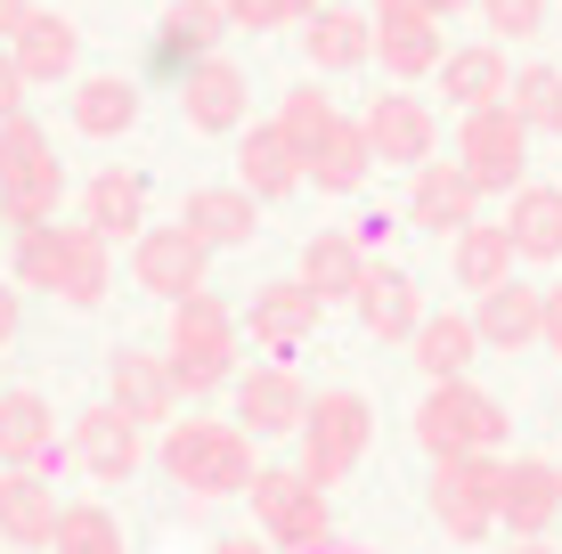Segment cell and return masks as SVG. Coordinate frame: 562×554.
Here are the masks:
<instances>
[{
  "label": "cell",
  "instance_id": "5",
  "mask_svg": "<svg viewBox=\"0 0 562 554\" xmlns=\"http://www.w3.org/2000/svg\"><path fill=\"white\" fill-rule=\"evenodd\" d=\"M254 513H261V539H278L285 554L294 546H326L335 539V513H326V489L310 473H254Z\"/></svg>",
  "mask_w": 562,
  "mask_h": 554
},
{
  "label": "cell",
  "instance_id": "23",
  "mask_svg": "<svg viewBox=\"0 0 562 554\" xmlns=\"http://www.w3.org/2000/svg\"><path fill=\"white\" fill-rule=\"evenodd\" d=\"M180 228L221 253V245H254V237H261V213H254V196H245V188H196V196H188V213H180Z\"/></svg>",
  "mask_w": 562,
  "mask_h": 554
},
{
  "label": "cell",
  "instance_id": "44",
  "mask_svg": "<svg viewBox=\"0 0 562 554\" xmlns=\"http://www.w3.org/2000/svg\"><path fill=\"white\" fill-rule=\"evenodd\" d=\"M464 0H375V16H457Z\"/></svg>",
  "mask_w": 562,
  "mask_h": 554
},
{
  "label": "cell",
  "instance_id": "28",
  "mask_svg": "<svg viewBox=\"0 0 562 554\" xmlns=\"http://www.w3.org/2000/svg\"><path fill=\"white\" fill-rule=\"evenodd\" d=\"M302 33H310V66L318 74H351V66L375 57V25H367L359 9H318Z\"/></svg>",
  "mask_w": 562,
  "mask_h": 554
},
{
  "label": "cell",
  "instance_id": "45",
  "mask_svg": "<svg viewBox=\"0 0 562 554\" xmlns=\"http://www.w3.org/2000/svg\"><path fill=\"white\" fill-rule=\"evenodd\" d=\"M25 16H33V0H0V42H16V33H25Z\"/></svg>",
  "mask_w": 562,
  "mask_h": 554
},
{
  "label": "cell",
  "instance_id": "15",
  "mask_svg": "<svg viewBox=\"0 0 562 554\" xmlns=\"http://www.w3.org/2000/svg\"><path fill=\"white\" fill-rule=\"evenodd\" d=\"M114 408H123L131 425H164V416L180 408V375H171V359L114 351Z\"/></svg>",
  "mask_w": 562,
  "mask_h": 554
},
{
  "label": "cell",
  "instance_id": "10",
  "mask_svg": "<svg viewBox=\"0 0 562 554\" xmlns=\"http://www.w3.org/2000/svg\"><path fill=\"white\" fill-rule=\"evenodd\" d=\"M554 513H562V465L514 456V465L497 473V522H506L514 539H547Z\"/></svg>",
  "mask_w": 562,
  "mask_h": 554
},
{
  "label": "cell",
  "instance_id": "21",
  "mask_svg": "<svg viewBox=\"0 0 562 554\" xmlns=\"http://www.w3.org/2000/svg\"><path fill=\"white\" fill-rule=\"evenodd\" d=\"M473 327H481L490 351H521V342H538V327H547V294H530L521 278H506V285H490V294H481Z\"/></svg>",
  "mask_w": 562,
  "mask_h": 554
},
{
  "label": "cell",
  "instance_id": "29",
  "mask_svg": "<svg viewBox=\"0 0 562 554\" xmlns=\"http://www.w3.org/2000/svg\"><path fill=\"white\" fill-rule=\"evenodd\" d=\"M506 237H514L521 261H554L562 253V188H514Z\"/></svg>",
  "mask_w": 562,
  "mask_h": 554
},
{
  "label": "cell",
  "instance_id": "16",
  "mask_svg": "<svg viewBox=\"0 0 562 554\" xmlns=\"http://www.w3.org/2000/svg\"><path fill=\"white\" fill-rule=\"evenodd\" d=\"M359 123H367V147H375L383 163H416V171H424V156H432V139H440V131H432V114H424V106L408 99V90L375 99V106L359 114Z\"/></svg>",
  "mask_w": 562,
  "mask_h": 554
},
{
  "label": "cell",
  "instance_id": "38",
  "mask_svg": "<svg viewBox=\"0 0 562 554\" xmlns=\"http://www.w3.org/2000/svg\"><path fill=\"white\" fill-rule=\"evenodd\" d=\"M278 123H285V139H294L302 163H310V147H318L326 123H335V99H326V82H294V90H285V106H278Z\"/></svg>",
  "mask_w": 562,
  "mask_h": 554
},
{
  "label": "cell",
  "instance_id": "34",
  "mask_svg": "<svg viewBox=\"0 0 562 554\" xmlns=\"http://www.w3.org/2000/svg\"><path fill=\"white\" fill-rule=\"evenodd\" d=\"M408 351H416V368L432 375V384H457V375L473 368V351H481V327L473 318H424Z\"/></svg>",
  "mask_w": 562,
  "mask_h": 554
},
{
  "label": "cell",
  "instance_id": "46",
  "mask_svg": "<svg viewBox=\"0 0 562 554\" xmlns=\"http://www.w3.org/2000/svg\"><path fill=\"white\" fill-rule=\"evenodd\" d=\"M538 342H547V351H562V285L547 294V327H538Z\"/></svg>",
  "mask_w": 562,
  "mask_h": 554
},
{
  "label": "cell",
  "instance_id": "3",
  "mask_svg": "<svg viewBox=\"0 0 562 554\" xmlns=\"http://www.w3.org/2000/svg\"><path fill=\"white\" fill-rule=\"evenodd\" d=\"M171 375H180V392H212V384H228V368H237V318H228V302L221 294H188V302H171Z\"/></svg>",
  "mask_w": 562,
  "mask_h": 554
},
{
  "label": "cell",
  "instance_id": "18",
  "mask_svg": "<svg viewBox=\"0 0 562 554\" xmlns=\"http://www.w3.org/2000/svg\"><path fill=\"white\" fill-rule=\"evenodd\" d=\"M57 522H66V506H49L42 473H0V539L9 546H57Z\"/></svg>",
  "mask_w": 562,
  "mask_h": 554
},
{
  "label": "cell",
  "instance_id": "48",
  "mask_svg": "<svg viewBox=\"0 0 562 554\" xmlns=\"http://www.w3.org/2000/svg\"><path fill=\"white\" fill-rule=\"evenodd\" d=\"M9 335H16V285L0 278V342H9Z\"/></svg>",
  "mask_w": 562,
  "mask_h": 554
},
{
  "label": "cell",
  "instance_id": "35",
  "mask_svg": "<svg viewBox=\"0 0 562 554\" xmlns=\"http://www.w3.org/2000/svg\"><path fill=\"white\" fill-rule=\"evenodd\" d=\"M74 123H82L90 139H123V131L139 123V82H123V74L82 82V90H74Z\"/></svg>",
  "mask_w": 562,
  "mask_h": 554
},
{
  "label": "cell",
  "instance_id": "26",
  "mask_svg": "<svg viewBox=\"0 0 562 554\" xmlns=\"http://www.w3.org/2000/svg\"><path fill=\"white\" fill-rule=\"evenodd\" d=\"M106 278H114V253H106V237H99L90 221H66V253H57V302L90 310V302L106 294Z\"/></svg>",
  "mask_w": 562,
  "mask_h": 554
},
{
  "label": "cell",
  "instance_id": "31",
  "mask_svg": "<svg viewBox=\"0 0 562 554\" xmlns=\"http://www.w3.org/2000/svg\"><path fill=\"white\" fill-rule=\"evenodd\" d=\"M9 49H16V66H25V82H66L74 57H82L74 25H66V16H49V9H33V16H25V33H16Z\"/></svg>",
  "mask_w": 562,
  "mask_h": 554
},
{
  "label": "cell",
  "instance_id": "8",
  "mask_svg": "<svg viewBox=\"0 0 562 554\" xmlns=\"http://www.w3.org/2000/svg\"><path fill=\"white\" fill-rule=\"evenodd\" d=\"M204 261H212L204 237H188V228H147L139 253H131V278H139L155 302H188V294H204Z\"/></svg>",
  "mask_w": 562,
  "mask_h": 554
},
{
  "label": "cell",
  "instance_id": "49",
  "mask_svg": "<svg viewBox=\"0 0 562 554\" xmlns=\"http://www.w3.org/2000/svg\"><path fill=\"white\" fill-rule=\"evenodd\" d=\"M514 554H554V546H538V539H530V546H514Z\"/></svg>",
  "mask_w": 562,
  "mask_h": 554
},
{
  "label": "cell",
  "instance_id": "9",
  "mask_svg": "<svg viewBox=\"0 0 562 554\" xmlns=\"http://www.w3.org/2000/svg\"><path fill=\"white\" fill-rule=\"evenodd\" d=\"M139 432H147V425H131V416L106 399V408H90L82 425H74L66 456L90 473V482H131V473H139V456H147V449H139Z\"/></svg>",
  "mask_w": 562,
  "mask_h": 554
},
{
  "label": "cell",
  "instance_id": "4",
  "mask_svg": "<svg viewBox=\"0 0 562 554\" xmlns=\"http://www.w3.org/2000/svg\"><path fill=\"white\" fill-rule=\"evenodd\" d=\"M367 432H375V416H367V399L359 392H326V399H310V425H302V473L318 489H335L342 473L367 456Z\"/></svg>",
  "mask_w": 562,
  "mask_h": 554
},
{
  "label": "cell",
  "instance_id": "50",
  "mask_svg": "<svg viewBox=\"0 0 562 554\" xmlns=\"http://www.w3.org/2000/svg\"><path fill=\"white\" fill-rule=\"evenodd\" d=\"M335 554H359V546H335Z\"/></svg>",
  "mask_w": 562,
  "mask_h": 554
},
{
  "label": "cell",
  "instance_id": "12",
  "mask_svg": "<svg viewBox=\"0 0 562 554\" xmlns=\"http://www.w3.org/2000/svg\"><path fill=\"white\" fill-rule=\"evenodd\" d=\"M318 310L326 302L310 294L302 278H278V285H261V294L245 302V327H254V342H269V351L285 359V351H302V342L318 335Z\"/></svg>",
  "mask_w": 562,
  "mask_h": 554
},
{
  "label": "cell",
  "instance_id": "24",
  "mask_svg": "<svg viewBox=\"0 0 562 554\" xmlns=\"http://www.w3.org/2000/svg\"><path fill=\"white\" fill-rule=\"evenodd\" d=\"M367 163H375V147H367V123L335 114V123H326V139L310 147V188H326V196H351V188L367 180Z\"/></svg>",
  "mask_w": 562,
  "mask_h": 554
},
{
  "label": "cell",
  "instance_id": "42",
  "mask_svg": "<svg viewBox=\"0 0 562 554\" xmlns=\"http://www.w3.org/2000/svg\"><path fill=\"white\" fill-rule=\"evenodd\" d=\"M481 16H490V33L521 42V33H538V25H547V0H481Z\"/></svg>",
  "mask_w": 562,
  "mask_h": 554
},
{
  "label": "cell",
  "instance_id": "37",
  "mask_svg": "<svg viewBox=\"0 0 562 554\" xmlns=\"http://www.w3.org/2000/svg\"><path fill=\"white\" fill-rule=\"evenodd\" d=\"M506 106L530 131H562V66H521L514 90H506Z\"/></svg>",
  "mask_w": 562,
  "mask_h": 554
},
{
  "label": "cell",
  "instance_id": "40",
  "mask_svg": "<svg viewBox=\"0 0 562 554\" xmlns=\"http://www.w3.org/2000/svg\"><path fill=\"white\" fill-rule=\"evenodd\" d=\"M228 9V25H254V33H269V25H310V16H318V0H221Z\"/></svg>",
  "mask_w": 562,
  "mask_h": 554
},
{
  "label": "cell",
  "instance_id": "43",
  "mask_svg": "<svg viewBox=\"0 0 562 554\" xmlns=\"http://www.w3.org/2000/svg\"><path fill=\"white\" fill-rule=\"evenodd\" d=\"M25 114V66H16V49H0V123H16Z\"/></svg>",
  "mask_w": 562,
  "mask_h": 554
},
{
  "label": "cell",
  "instance_id": "27",
  "mask_svg": "<svg viewBox=\"0 0 562 554\" xmlns=\"http://www.w3.org/2000/svg\"><path fill=\"white\" fill-rule=\"evenodd\" d=\"M359 278H367V245H359V237L326 228V237H310V245H302V285H310L318 302H351V294H359Z\"/></svg>",
  "mask_w": 562,
  "mask_h": 554
},
{
  "label": "cell",
  "instance_id": "11",
  "mask_svg": "<svg viewBox=\"0 0 562 554\" xmlns=\"http://www.w3.org/2000/svg\"><path fill=\"white\" fill-rule=\"evenodd\" d=\"M351 310H359V327L375 335V342H416V327H424V294H416V278H408V270H383V261H367Z\"/></svg>",
  "mask_w": 562,
  "mask_h": 554
},
{
  "label": "cell",
  "instance_id": "36",
  "mask_svg": "<svg viewBox=\"0 0 562 554\" xmlns=\"http://www.w3.org/2000/svg\"><path fill=\"white\" fill-rule=\"evenodd\" d=\"M514 237H506V221H497V228H464V237H457V278L464 285H473V294H490V285H506V270H514Z\"/></svg>",
  "mask_w": 562,
  "mask_h": 554
},
{
  "label": "cell",
  "instance_id": "25",
  "mask_svg": "<svg viewBox=\"0 0 562 554\" xmlns=\"http://www.w3.org/2000/svg\"><path fill=\"white\" fill-rule=\"evenodd\" d=\"M440 90H449V99H457L464 114H481V106H506V90H514V74H506V49L473 42V49L440 57Z\"/></svg>",
  "mask_w": 562,
  "mask_h": 554
},
{
  "label": "cell",
  "instance_id": "1",
  "mask_svg": "<svg viewBox=\"0 0 562 554\" xmlns=\"http://www.w3.org/2000/svg\"><path fill=\"white\" fill-rule=\"evenodd\" d=\"M164 473L180 489H196V498H237V489H254V449H245V425H171L164 441Z\"/></svg>",
  "mask_w": 562,
  "mask_h": 554
},
{
  "label": "cell",
  "instance_id": "32",
  "mask_svg": "<svg viewBox=\"0 0 562 554\" xmlns=\"http://www.w3.org/2000/svg\"><path fill=\"white\" fill-rule=\"evenodd\" d=\"M57 196H66V171H57V156H42V163H25V171L0 180V221L9 228H49Z\"/></svg>",
  "mask_w": 562,
  "mask_h": 554
},
{
  "label": "cell",
  "instance_id": "2",
  "mask_svg": "<svg viewBox=\"0 0 562 554\" xmlns=\"http://www.w3.org/2000/svg\"><path fill=\"white\" fill-rule=\"evenodd\" d=\"M416 441L432 465H449V456H490L497 441H506V408H497L490 392H473L457 375V384H432L416 408Z\"/></svg>",
  "mask_w": 562,
  "mask_h": 554
},
{
  "label": "cell",
  "instance_id": "47",
  "mask_svg": "<svg viewBox=\"0 0 562 554\" xmlns=\"http://www.w3.org/2000/svg\"><path fill=\"white\" fill-rule=\"evenodd\" d=\"M212 554H285V546H278V539H221Z\"/></svg>",
  "mask_w": 562,
  "mask_h": 554
},
{
  "label": "cell",
  "instance_id": "41",
  "mask_svg": "<svg viewBox=\"0 0 562 554\" xmlns=\"http://www.w3.org/2000/svg\"><path fill=\"white\" fill-rule=\"evenodd\" d=\"M42 156H49L42 123H25V114H16V123H0V180H9V171H25V163H42Z\"/></svg>",
  "mask_w": 562,
  "mask_h": 554
},
{
  "label": "cell",
  "instance_id": "22",
  "mask_svg": "<svg viewBox=\"0 0 562 554\" xmlns=\"http://www.w3.org/2000/svg\"><path fill=\"white\" fill-rule=\"evenodd\" d=\"M0 465H16V473L57 465V441H49V399H42V392H0Z\"/></svg>",
  "mask_w": 562,
  "mask_h": 554
},
{
  "label": "cell",
  "instance_id": "33",
  "mask_svg": "<svg viewBox=\"0 0 562 554\" xmlns=\"http://www.w3.org/2000/svg\"><path fill=\"white\" fill-rule=\"evenodd\" d=\"M375 57H383V74H400V82L432 74V66H440L432 16H375Z\"/></svg>",
  "mask_w": 562,
  "mask_h": 554
},
{
  "label": "cell",
  "instance_id": "13",
  "mask_svg": "<svg viewBox=\"0 0 562 554\" xmlns=\"http://www.w3.org/2000/svg\"><path fill=\"white\" fill-rule=\"evenodd\" d=\"M237 408H245V432H302L310 425V392H302V375L285 368H245V384H237Z\"/></svg>",
  "mask_w": 562,
  "mask_h": 554
},
{
  "label": "cell",
  "instance_id": "39",
  "mask_svg": "<svg viewBox=\"0 0 562 554\" xmlns=\"http://www.w3.org/2000/svg\"><path fill=\"white\" fill-rule=\"evenodd\" d=\"M57 554H131L123 530H114L106 506H66V522H57Z\"/></svg>",
  "mask_w": 562,
  "mask_h": 554
},
{
  "label": "cell",
  "instance_id": "30",
  "mask_svg": "<svg viewBox=\"0 0 562 554\" xmlns=\"http://www.w3.org/2000/svg\"><path fill=\"white\" fill-rule=\"evenodd\" d=\"M82 213H90V228L114 245V237H147L139 228V213H147V171H99L90 180V196H82Z\"/></svg>",
  "mask_w": 562,
  "mask_h": 554
},
{
  "label": "cell",
  "instance_id": "20",
  "mask_svg": "<svg viewBox=\"0 0 562 554\" xmlns=\"http://www.w3.org/2000/svg\"><path fill=\"white\" fill-rule=\"evenodd\" d=\"M180 106H188L196 131H237L245 123V74L228 57H204V66L180 74Z\"/></svg>",
  "mask_w": 562,
  "mask_h": 554
},
{
  "label": "cell",
  "instance_id": "14",
  "mask_svg": "<svg viewBox=\"0 0 562 554\" xmlns=\"http://www.w3.org/2000/svg\"><path fill=\"white\" fill-rule=\"evenodd\" d=\"M237 163H245V196H261V204H278V196H294L302 188V147L285 139V123H245V147H237Z\"/></svg>",
  "mask_w": 562,
  "mask_h": 554
},
{
  "label": "cell",
  "instance_id": "6",
  "mask_svg": "<svg viewBox=\"0 0 562 554\" xmlns=\"http://www.w3.org/2000/svg\"><path fill=\"white\" fill-rule=\"evenodd\" d=\"M457 147H464V171H473V188L481 196H506V188H521V163H530V123H521L514 106H481V114H464V131H457Z\"/></svg>",
  "mask_w": 562,
  "mask_h": 554
},
{
  "label": "cell",
  "instance_id": "17",
  "mask_svg": "<svg viewBox=\"0 0 562 554\" xmlns=\"http://www.w3.org/2000/svg\"><path fill=\"white\" fill-rule=\"evenodd\" d=\"M473 196L481 188H473L464 163H424L408 213H416V228H432V237H464V228H473Z\"/></svg>",
  "mask_w": 562,
  "mask_h": 554
},
{
  "label": "cell",
  "instance_id": "19",
  "mask_svg": "<svg viewBox=\"0 0 562 554\" xmlns=\"http://www.w3.org/2000/svg\"><path fill=\"white\" fill-rule=\"evenodd\" d=\"M221 33H228V9L221 0H180V9L155 25V66H204V57H221Z\"/></svg>",
  "mask_w": 562,
  "mask_h": 554
},
{
  "label": "cell",
  "instance_id": "7",
  "mask_svg": "<svg viewBox=\"0 0 562 554\" xmlns=\"http://www.w3.org/2000/svg\"><path fill=\"white\" fill-rule=\"evenodd\" d=\"M497 456H449V465L432 473V513H440V530H449L457 546H473V539H490V522H497Z\"/></svg>",
  "mask_w": 562,
  "mask_h": 554
}]
</instances>
